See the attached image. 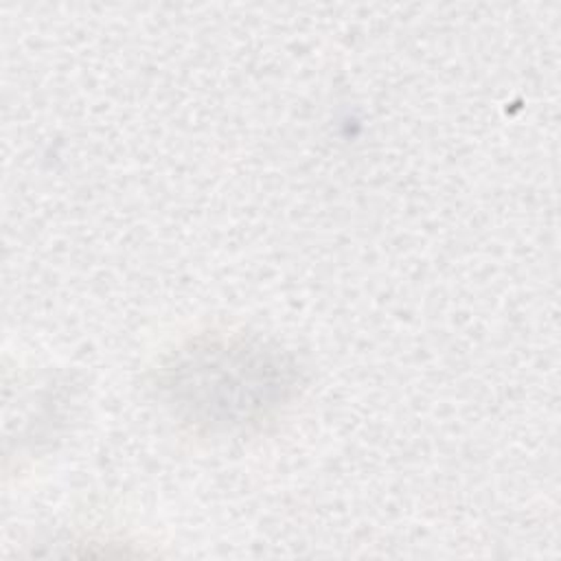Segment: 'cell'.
Masks as SVG:
<instances>
[{
    "label": "cell",
    "mask_w": 561,
    "mask_h": 561,
    "mask_svg": "<svg viewBox=\"0 0 561 561\" xmlns=\"http://www.w3.org/2000/svg\"><path fill=\"white\" fill-rule=\"evenodd\" d=\"M173 386L175 392L184 390L208 421L243 423L278 401L287 383L270 355L248 346L210 344L178 366Z\"/></svg>",
    "instance_id": "1"
}]
</instances>
